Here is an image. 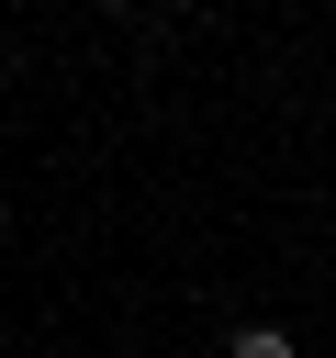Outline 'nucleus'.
Wrapping results in <instances>:
<instances>
[{"mask_svg": "<svg viewBox=\"0 0 336 358\" xmlns=\"http://www.w3.org/2000/svg\"><path fill=\"white\" fill-rule=\"evenodd\" d=\"M224 358H291V336H280V324H235V336H224Z\"/></svg>", "mask_w": 336, "mask_h": 358, "instance_id": "f257e3e1", "label": "nucleus"}, {"mask_svg": "<svg viewBox=\"0 0 336 358\" xmlns=\"http://www.w3.org/2000/svg\"><path fill=\"white\" fill-rule=\"evenodd\" d=\"M112 11H123V0H112Z\"/></svg>", "mask_w": 336, "mask_h": 358, "instance_id": "f03ea898", "label": "nucleus"}]
</instances>
